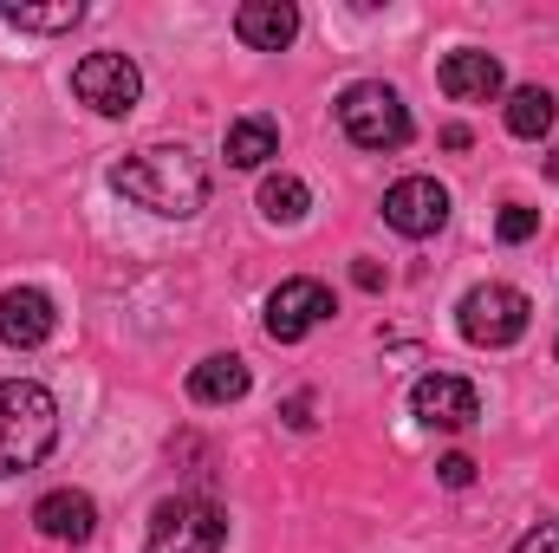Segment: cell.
Returning a JSON list of instances; mask_svg holds the SVG:
<instances>
[{
    "instance_id": "22",
    "label": "cell",
    "mask_w": 559,
    "mask_h": 553,
    "mask_svg": "<svg viewBox=\"0 0 559 553\" xmlns=\"http://www.w3.org/2000/svg\"><path fill=\"white\" fill-rule=\"evenodd\" d=\"M286 423H293V430H312V398H306V391H299V398H286Z\"/></svg>"
},
{
    "instance_id": "9",
    "label": "cell",
    "mask_w": 559,
    "mask_h": 553,
    "mask_svg": "<svg viewBox=\"0 0 559 553\" xmlns=\"http://www.w3.org/2000/svg\"><path fill=\"white\" fill-rule=\"evenodd\" d=\"M411 411L429 430H468L481 416V391L468 378H455V372H429V378H417V391H411Z\"/></svg>"
},
{
    "instance_id": "11",
    "label": "cell",
    "mask_w": 559,
    "mask_h": 553,
    "mask_svg": "<svg viewBox=\"0 0 559 553\" xmlns=\"http://www.w3.org/2000/svg\"><path fill=\"white\" fill-rule=\"evenodd\" d=\"M52 326H59V313H52V299L39 286H7L0 293V345L33 352V345L52 339Z\"/></svg>"
},
{
    "instance_id": "4",
    "label": "cell",
    "mask_w": 559,
    "mask_h": 553,
    "mask_svg": "<svg viewBox=\"0 0 559 553\" xmlns=\"http://www.w3.org/2000/svg\"><path fill=\"white\" fill-rule=\"evenodd\" d=\"M338 125L358 150H404L411 143V111L384 79H358L338 92Z\"/></svg>"
},
{
    "instance_id": "7",
    "label": "cell",
    "mask_w": 559,
    "mask_h": 553,
    "mask_svg": "<svg viewBox=\"0 0 559 553\" xmlns=\"http://www.w3.org/2000/svg\"><path fill=\"white\" fill-rule=\"evenodd\" d=\"M325 319H332V286L325 280H280L267 293V339H280V345H299Z\"/></svg>"
},
{
    "instance_id": "19",
    "label": "cell",
    "mask_w": 559,
    "mask_h": 553,
    "mask_svg": "<svg viewBox=\"0 0 559 553\" xmlns=\"http://www.w3.org/2000/svg\"><path fill=\"white\" fill-rule=\"evenodd\" d=\"M534 228H540V209H527V202H508V209H501V222H495V235H501L508 248H521Z\"/></svg>"
},
{
    "instance_id": "3",
    "label": "cell",
    "mask_w": 559,
    "mask_h": 553,
    "mask_svg": "<svg viewBox=\"0 0 559 553\" xmlns=\"http://www.w3.org/2000/svg\"><path fill=\"white\" fill-rule=\"evenodd\" d=\"M228 548V515L209 495H169L156 502L150 528H143V553H222Z\"/></svg>"
},
{
    "instance_id": "13",
    "label": "cell",
    "mask_w": 559,
    "mask_h": 553,
    "mask_svg": "<svg viewBox=\"0 0 559 553\" xmlns=\"http://www.w3.org/2000/svg\"><path fill=\"white\" fill-rule=\"evenodd\" d=\"M235 33H241V46H254V52H286V46L299 39V7H293V0H248V7L235 13Z\"/></svg>"
},
{
    "instance_id": "20",
    "label": "cell",
    "mask_w": 559,
    "mask_h": 553,
    "mask_svg": "<svg viewBox=\"0 0 559 553\" xmlns=\"http://www.w3.org/2000/svg\"><path fill=\"white\" fill-rule=\"evenodd\" d=\"M436 482H442V489H468V482H475V462L455 449V456H442V462H436Z\"/></svg>"
},
{
    "instance_id": "8",
    "label": "cell",
    "mask_w": 559,
    "mask_h": 553,
    "mask_svg": "<svg viewBox=\"0 0 559 553\" xmlns=\"http://www.w3.org/2000/svg\"><path fill=\"white\" fill-rule=\"evenodd\" d=\"M384 222L397 228V235H436L442 222H449V189L436 183V176H404V183H391L384 189Z\"/></svg>"
},
{
    "instance_id": "12",
    "label": "cell",
    "mask_w": 559,
    "mask_h": 553,
    "mask_svg": "<svg viewBox=\"0 0 559 553\" xmlns=\"http://www.w3.org/2000/svg\"><path fill=\"white\" fill-rule=\"evenodd\" d=\"M33 528H39L46 541H72V548H85V541L98 534V502H92L85 489H52V495H39Z\"/></svg>"
},
{
    "instance_id": "17",
    "label": "cell",
    "mask_w": 559,
    "mask_h": 553,
    "mask_svg": "<svg viewBox=\"0 0 559 553\" xmlns=\"http://www.w3.org/2000/svg\"><path fill=\"white\" fill-rule=\"evenodd\" d=\"M554 118H559V105H554L547 85H521V92H508V131H514V138H527V143L547 138Z\"/></svg>"
},
{
    "instance_id": "24",
    "label": "cell",
    "mask_w": 559,
    "mask_h": 553,
    "mask_svg": "<svg viewBox=\"0 0 559 553\" xmlns=\"http://www.w3.org/2000/svg\"><path fill=\"white\" fill-rule=\"evenodd\" d=\"M547 169H554V183H559V150H554V156H547Z\"/></svg>"
},
{
    "instance_id": "5",
    "label": "cell",
    "mask_w": 559,
    "mask_h": 553,
    "mask_svg": "<svg viewBox=\"0 0 559 553\" xmlns=\"http://www.w3.org/2000/svg\"><path fill=\"white\" fill-rule=\"evenodd\" d=\"M455 326H462V339H468V345H481V352H501V345H514V339L534 326V299H527L521 286H501V280H488V286L462 293V306H455Z\"/></svg>"
},
{
    "instance_id": "14",
    "label": "cell",
    "mask_w": 559,
    "mask_h": 553,
    "mask_svg": "<svg viewBox=\"0 0 559 553\" xmlns=\"http://www.w3.org/2000/svg\"><path fill=\"white\" fill-rule=\"evenodd\" d=\"M248 385H254V372H248V358H235V352H215V358H202V365L189 372V398H195V404H241Z\"/></svg>"
},
{
    "instance_id": "18",
    "label": "cell",
    "mask_w": 559,
    "mask_h": 553,
    "mask_svg": "<svg viewBox=\"0 0 559 553\" xmlns=\"http://www.w3.org/2000/svg\"><path fill=\"white\" fill-rule=\"evenodd\" d=\"M306 209H312V189H306L299 176H286V169H280V176L261 183V215H267V222L293 228V222H306Z\"/></svg>"
},
{
    "instance_id": "2",
    "label": "cell",
    "mask_w": 559,
    "mask_h": 553,
    "mask_svg": "<svg viewBox=\"0 0 559 553\" xmlns=\"http://www.w3.org/2000/svg\"><path fill=\"white\" fill-rule=\"evenodd\" d=\"M59 443V404L33 378H0V475H26Z\"/></svg>"
},
{
    "instance_id": "16",
    "label": "cell",
    "mask_w": 559,
    "mask_h": 553,
    "mask_svg": "<svg viewBox=\"0 0 559 553\" xmlns=\"http://www.w3.org/2000/svg\"><path fill=\"white\" fill-rule=\"evenodd\" d=\"M222 150H228V163H235V169H261L267 156H280L274 118H235V125H228V138H222Z\"/></svg>"
},
{
    "instance_id": "21",
    "label": "cell",
    "mask_w": 559,
    "mask_h": 553,
    "mask_svg": "<svg viewBox=\"0 0 559 553\" xmlns=\"http://www.w3.org/2000/svg\"><path fill=\"white\" fill-rule=\"evenodd\" d=\"M514 553H559V521H540L534 534H521V548Z\"/></svg>"
},
{
    "instance_id": "1",
    "label": "cell",
    "mask_w": 559,
    "mask_h": 553,
    "mask_svg": "<svg viewBox=\"0 0 559 553\" xmlns=\"http://www.w3.org/2000/svg\"><path fill=\"white\" fill-rule=\"evenodd\" d=\"M111 189L124 202H138L150 215H169V222H189L202 202H209V169L182 150V143H150L138 156L111 163Z\"/></svg>"
},
{
    "instance_id": "10",
    "label": "cell",
    "mask_w": 559,
    "mask_h": 553,
    "mask_svg": "<svg viewBox=\"0 0 559 553\" xmlns=\"http://www.w3.org/2000/svg\"><path fill=\"white\" fill-rule=\"evenodd\" d=\"M436 85L455 98V105H488V98H501V59L495 52H481V46H455L449 59H442V72H436Z\"/></svg>"
},
{
    "instance_id": "6",
    "label": "cell",
    "mask_w": 559,
    "mask_h": 553,
    "mask_svg": "<svg viewBox=\"0 0 559 553\" xmlns=\"http://www.w3.org/2000/svg\"><path fill=\"white\" fill-rule=\"evenodd\" d=\"M72 92L79 105H92L98 118H131L143 98V72L131 52H85L79 72H72Z\"/></svg>"
},
{
    "instance_id": "15",
    "label": "cell",
    "mask_w": 559,
    "mask_h": 553,
    "mask_svg": "<svg viewBox=\"0 0 559 553\" xmlns=\"http://www.w3.org/2000/svg\"><path fill=\"white\" fill-rule=\"evenodd\" d=\"M0 20L20 33H72L85 20V0H0Z\"/></svg>"
},
{
    "instance_id": "23",
    "label": "cell",
    "mask_w": 559,
    "mask_h": 553,
    "mask_svg": "<svg viewBox=\"0 0 559 553\" xmlns=\"http://www.w3.org/2000/svg\"><path fill=\"white\" fill-rule=\"evenodd\" d=\"M352 280H358V286H365V293H384V268H378V261H358V268H352Z\"/></svg>"
}]
</instances>
